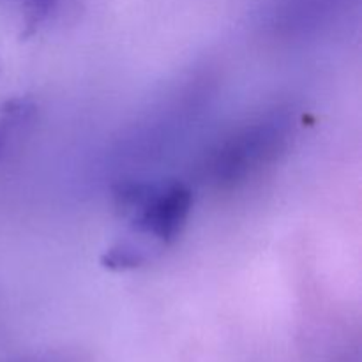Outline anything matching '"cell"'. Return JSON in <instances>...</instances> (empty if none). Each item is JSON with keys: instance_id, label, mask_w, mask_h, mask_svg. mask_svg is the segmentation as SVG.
Masks as SVG:
<instances>
[{"instance_id": "cell-1", "label": "cell", "mask_w": 362, "mask_h": 362, "mask_svg": "<svg viewBox=\"0 0 362 362\" xmlns=\"http://www.w3.org/2000/svg\"><path fill=\"white\" fill-rule=\"evenodd\" d=\"M191 191L184 184H173L168 189L154 191L138 216V228L168 244L180 233L191 211Z\"/></svg>"}, {"instance_id": "cell-2", "label": "cell", "mask_w": 362, "mask_h": 362, "mask_svg": "<svg viewBox=\"0 0 362 362\" xmlns=\"http://www.w3.org/2000/svg\"><path fill=\"white\" fill-rule=\"evenodd\" d=\"M148 258V250L133 243H120L106 251L103 257V265L110 271H129L140 267Z\"/></svg>"}, {"instance_id": "cell-3", "label": "cell", "mask_w": 362, "mask_h": 362, "mask_svg": "<svg viewBox=\"0 0 362 362\" xmlns=\"http://www.w3.org/2000/svg\"><path fill=\"white\" fill-rule=\"evenodd\" d=\"M57 0H27V34H32L39 23L48 16Z\"/></svg>"}]
</instances>
